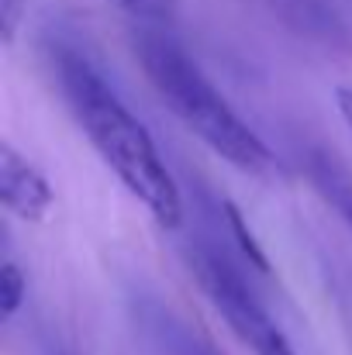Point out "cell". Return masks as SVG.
<instances>
[{
  "instance_id": "obj_1",
  "label": "cell",
  "mask_w": 352,
  "mask_h": 355,
  "mask_svg": "<svg viewBox=\"0 0 352 355\" xmlns=\"http://www.w3.org/2000/svg\"><path fill=\"white\" fill-rule=\"evenodd\" d=\"M59 83L90 145L115 169V176L128 187V193L145 204L156 225L169 232L180 228L183 221L180 187L166 169L145 124L121 104V97L101 80V73L76 52L59 55Z\"/></svg>"
},
{
  "instance_id": "obj_2",
  "label": "cell",
  "mask_w": 352,
  "mask_h": 355,
  "mask_svg": "<svg viewBox=\"0 0 352 355\" xmlns=\"http://www.w3.org/2000/svg\"><path fill=\"white\" fill-rule=\"evenodd\" d=\"M135 55L159 94V101L187 124L211 152H218L235 169L266 176L276 166L266 141L228 107V101L211 87V80L201 73V66L162 31H138L135 35Z\"/></svg>"
},
{
  "instance_id": "obj_3",
  "label": "cell",
  "mask_w": 352,
  "mask_h": 355,
  "mask_svg": "<svg viewBox=\"0 0 352 355\" xmlns=\"http://www.w3.org/2000/svg\"><path fill=\"white\" fill-rule=\"evenodd\" d=\"M197 279H201L208 300L218 307V314L228 321V328L238 335L242 345H249L252 355H297L294 345L287 342V335L273 324V318L259 307V300L245 290V283L221 259L201 255Z\"/></svg>"
},
{
  "instance_id": "obj_4",
  "label": "cell",
  "mask_w": 352,
  "mask_h": 355,
  "mask_svg": "<svg viewBox=\"0 0 352 355\" xmlns=\"http://www.w3.org/2000/svg\"><path fill=\"white\" fill-rule=\"evenodd\" d=\"M0 200L3 207L21 218V221H45L56 193L49 187V180L10 145L3 141L0 145Z\"/></svg>"
},
{
  "instance_id": "obj_5",
  "label": "cell",
  "mask_w": 352,
  "mask_h": 355,
  "mask_svg": "<svg viewBox=\"0 0 352 355\" xmlns=\"http://www.w3.org/2000/svg\"><path fill=\"white\" fill-rule=\"evenodd\" d=\"M304 169H308V180L315 183V190L342 214V221L352 228V169H346L325 148H311L304 155Z\"/></svg>"
},
{
  "instance_id": "obj_6",
  "label": "cell",
  "mask_w": 352,
  "mask_h": 355,
  "mask_svg": "<svg viewBox=\"0 0 352 355\" xmlns=\"http://www.w3.org/2000/svg\"><path fill=\"white\" fill-rule=\"evenodd\" d=\"M221 207H225V221H228V228H232V235H235V241H238V248H242V255H245V259H249L259 272H269V255L262 252V245H259L255 232L245 225L242 211L235 207L232 200H225Z\"/></svg>"
},
{
  "instance_id": "obj_7",
  "label": "cell",
  "mask_w": 352,
  "mask_h": 355,
  "mask_svg": "<svg viewBox=\"0 0 352 355\" xmlns=\"http://www.w3.org/2000/svg\"><path fill=\"white\" fill-rule=\"evenodd\" d=\"M24 297H28V279H24L21 266L7 259L0 266V318L10 321L17 314V307L24 304Z\"/></svg>"
},
{
  "instance_id": "obj_8",
  "label": "cell",
  "mask_w": 352,
  "mask_h": 355,
  "mask_svg": "<svg viewBox=\"0 0 352 355\" xmlns=\"http://www.w3.org/2000/svg\"><path fill=\"white\" fill-rule=\"evenodd\" d=\"M111 3L128 10L131 17H142V21H162L173 10V0H111Z\"/></svg>"
},
{
  "instance_id": "obj_9",
  "label": "cell",
  "mask_w": 352,
  "mask_h": 355,
  "mask_svg": "<svg viewBox=\"0 0 352 355\" xmlns=\"http://www.w3.org/2000/svg\"><path fill=\"white\" fill-rule=\"evenodd\" d=\"M24 14H28V0H0V38H3V45H10L17 38Z\"/></svg>"
},
{
  "instance_id": "obj_10",
  "label": "cell",
  "mask_w": 352,
  "mask_h": 355,
  "mask_svg": "<svg viewBox=\"0 0 352 355\" xmlns=\"http://www.w3.org/2000/svg\"><path fill=\"white\" fill-rule=\"evenodd\" d=\"M335 107H339L342 121L349 124V131H352V90L349 87H339V90H335Z\"/></svg>"
}]
</instances>
